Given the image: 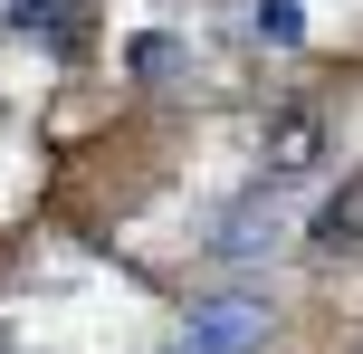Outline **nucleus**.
Here are the masks:
<instances>
[{"mask_svg":"<svg viewBox=\"0 0 363 354\" xmlns=\"http://www.w3.org/2000/svg\"><path fill=\"white\" fill-rule=\"evenodd\" d=\"M268 345V297L258 287H220L191 306V326L172 336V354H258Z\"/></svg>","mask_w":363,"mask_h":354,"instance_id":"f257e3e1","label":"nucleus"},{"mask_svg":"<svg viewBox=\"0 0 363 354\" xmlns=\"http://www.w3.org/2000/svg\"><path fill=\"white\" fill-rule=\"evenodd\" d=\"M258 29H268V38H296V0H258Z\"/></svg>","mask_w":363,"mask_h":354,"instance_id":"423d86ee","label":"nucleus"},{"mask_svg":"<svg viewBox=\"0 0 363 354\" xmlns=\"http://www.w3.org/2000/svg\"><path fill=\"white\" fill-rule=\"evenodd\" d=\"M77 0H10V29L19 38H48V48H77Z\"/></svg>","mask_w":363,"mask_h":354,"instance_id":"7ed1b4c3","label":"nucleus"},{"mask_svg":"<svg viewBox=\"0 0 363 354\" xmlns=\"http://www.w3.org/2000/svg\"><path fill=\"white\" fill-rule=\"evenodd\" d=\"M296 163H315V115H287L277 125V172H296Z\"/></svg>","mask_w":363,"mask_h":354,"instance_id":"20e7f679","label":"nucleus"},{"mask_svg":"<svg viewBox=\"0 0 363 354\" xmlns=\"http://www.w3.org/2000/svg\"><path fill=\"white\" fill-rule=\"evenodd\" d=\"M172 67H182L172 38H134V77H172Z\"/></svg>","mask_w":363,"mask_h":354,"instance_id":"39448f33","label":"nucleus"},{"mask_svg":"<svg viewBox=\"0 0 363 354\" xmlns=\"http://www.w3.org/2000/svg\"><path fill=\"white\" fill-rule=\"evenodd\" d=\"M287 240V201H277V192H249V201H230V221L211 230V249L230 268H249V259H268V249Z\"/></svg>","mask_w":363,"mask_h":354,"instance_id":"f03ea898","label":"nucleus"}]
</instances>
